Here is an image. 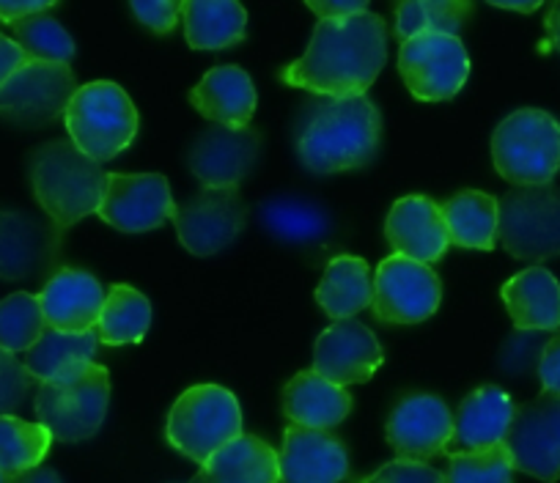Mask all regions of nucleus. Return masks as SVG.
<instances>
[{
    "label": "nucleus",
    "mask_w": 560,
    "mask_h": 483,
    "mask_svg": "<svg viewBox=\"0 0 560 483\" xmlns=\"http://www.w3.org/2000/svg\"><path fill=\"white\" fill-rule=\"evenodd\" d=\"M387 58V23L380 14H354L343 20H319L303 58L280 69V80L292 89L343 99L363 96L380 78Z\"/></svg>",
    "instance_id": "1"
},
{
    "label": "nucleus",
    "mask_w": 560,
    "mask_h": 483,
    "mask_svg": "<svg viewBox=\"0 0 560 483\" xmlns=\"http://www.w3.org/2000/svg\"><path fill=\"white\" fill-rule=\"evenodd\" d=\"M382 116L369 96H343L308 107L298 130V157L314 174H343L380 152Z\"/></svg>",
    "instance_id": "2"
},
{
    "label": "nucleus",
    "mask_w": 560,
    "mask_h": 483,
    "mask_svg": "<svg viewBox=\"0 0 560 483\" xmlns=\"http://www.w3.org/2000/svg\"><path fill=\"white\" fill-rule=\"evenodd\" d=\"M107 174L69 138L39 146L31 157V187L42 212L58 231L100 212Z\"/></svg>",
    "instance_id": "3"
},
{
    "label": "nucleus",
    "mask_w": 560,
    "mask_h": 483,
    "mask_svg": "<svg viewBox=\"0 0 560 483\" xmlns=\"http://www.w3.org/2000/svg\"><path fill=\"white\" fill-rule=\"evenodd\" d=\"M110 401V374L105 366L85 360L39 382L34 412L58 443H83L105 423Z\"/></svg>",
    "instance_id": "4"
},
{
    "label": "nucleus",
    "mask_w": 560,
    "mask_h": 483,
    "mask_svg": "<svg viewBox=\"0 0 560 483\" xmlns=\"http://www.w3.org/2000/svg\"><path fill=\"white\" fill-rule=\"evenodd\" d=\"M69 141L94 163H110L138 136V110L110 80L80 85L63 113Z\"/></svg>",
    "instance_id": "5"
},
{
    "label": "nucleus",
    "mask_w": 560,
    "mask_h": 483,
    "mask_svg": "<svg viewBox=\"0 0 560 483\" xmlns=\"http://www.w3.org/2000/svg\"><path fill=\"white\" fill-rule=\"evenodd\" d=\"M498 174L514 187L549 185L560 170V121L538 107H522L492 136Z\"/></svg>",
    "instance_id": "6"
},
{
    "label": "nucleus",
    "mask_w": 560,
    "mask_h": 483,
    "mask_svg": "<svg viewBox=\"0 0 560 483\" xmlns=\"http://www.w3.org/2000/svg\"><path fill=\"white\" fill-rule=\"evenodd\" d=\"M240 434V401L220 385H196L185 390L171 407L168 426H165L168 443L201 467Z\"/></svg>",
    "instance_id": "7"
},
{
    "label": "nucleus",
    "mask_w": 560,
    "mask_h": 483,
    "mask_svg": "<svg viewBox=\"0 0 560 483\" xmlns=\"http://www.w3.org/2000/svg\"><path fill=\"white\" fill-rule=\"evenodd\" d=\"M498 239L520 261L560 256V190L549 185L514 187L498 201Z\"/></svg>",
    "instance_id": "8"
},
{
    "label": "nucleus",
    "mask_w": 560,
    "mask_h": 483,
    "mask_svg": "<svg viewBox=\"0 0 560 483\" xmlns=\"http://www.w3.org/2000/svg\"><path fill=\"white\" fill-rule=\"evenodd\" d=\"M398 72L412 96L423 102H445L465 89L470 56L459 36L420 34L401 42Z\"/></svg>",
    "instance_id": "9"
},
{
    "label": "nucleus",
    "mask_w": 560,
    "mask_h": 483,
    "mask_svg": "<svg viewBox=\"0 0 560 483\" xmlns=\"http://www.w3.org/2000/svg\"><path fill=\"white\" fill-rule=\"evenodd\" d=\"M78 83L69 63L28 61L0 85V116L23 127H45L67 113Z\"/></svg>",
    "instance_id": "10"
},
{
    "label": "nucleus",
    "mask_w": 560,
    "mask_h": 483,
    "mask_svg": "<svg viewBox=\"0 0 560 483\" xmlns=\"http://www.w3.org/2000/svg\"><path fill=\"white\" fill-rule=\"evenodd\" d=\"M443 299V283L429 264L390 256L376 267L371 308L387 325H418L427 321Z\"/></svg>",
    "instance_id": "11"
},
{
    "label": "nucleus",
    "mask_w": 560,
    "mask_h": 483,
    "mask_svg": "<svg viewBox=\"0 0 560 483\" xmlns=\"http://www.w3.org/2000/svg\"><path fill=\"white\" fill-rule=\"evenodd\" d=\"M171 220L187 254L207 259L242 234L247 212L240 187H203L196 198L174 207Z\"/></svg>",
    "instance_id": "12"
},
{
    "label": "nucleus",
    "mask_w": 560,
    "mask_h": 483,
    "mask_svg": "<svg viewBox=\"0 0 560 483\" xmlns=\"http://www.w3.org/2000/svg\"><path fill=\"white\" fill-rule=\"evenodd\" d=\"M514 470L538 481L555 483L560 478V393L536 396L516 407L514 421L503 439Z\"/></svg>",
    "instance_id": "13"
},
{
    "label": "nucleus",
    "mask_w": 560,
    "mask_h": 483,
    "mask_svg": "<svg viewBox=\"0 0 560 483\" xmlns=\"http://www.w3.org/2000/svg\"><path fill=\"white\" fill-rule=\"evenodd\" d=\"M174 196L163 174H107L100 217L116 231L143 234L174 214Z\"/></svg>",
    "instance_id": "14"
},
{
    "label": "nucleus",
    "mask_w": 560,
    "mask_h": 483,
    "mask_svg": "<svg viewBox=\"0 0 560 483\" xmlns=\"http://www.w3.org/2000/svg\"><path fill=\"white\" fill-rule=\"evenodd\" d=\"M385 434L398 459L427 461L445 453V448L454 443V415L438 396H404L393 407Z\"/></svg>",
    "instance_id": "15"
},
{
    "label": "nucleus",
    "mask_w": 560,
    "mask_h": 483,
    "mask_svg": "<svg viewBox=\"0 0 560 483\" xmlns=\"http://www.w3.org/2000/svg\"><path fill=\"white\" fill-rule=\"evenodd\" d=\"M382 354L374 332L354 319H341L327 327L314 346V372L332 385H363L380 372Z\"/></svg>",
    "instance_id": "16"
},
{
    "label": "nucleus",
    "mask_w": 560,
    "mask_h": 483,
    "mask_svg": "<svg viewBox=\"0 0 560 483\" xmlns=\"http://www.w3.org/2000/svg\"><path fill=\"white\" fill-rule=\"evenodd\" d=\"M61 234L34 214L0 209V281L45 275L58 259Z\"/></svg>",
    "instance_id": "17"
},
{
    "label": "nucleus",
    "mask_w": 560,
    "mask_h": 483,
    "mask_svg": "<svg viewBox=\"0 0 560 483\" xmlns=\"http://www.w3.org/2000/svg\"><path fill=\"white\" fill-rule=\"evenodd\" d=\"M261 149V136L250 127L212 125L190 149V170L203 187H240L253 170Z\"/></svg>",
    "instance_id": "18"
},
{
    "label": "nucleus",
    "mask_w": 560,
    "mask_h": 483,
    "mask_svg": "<svg viewBox=\"0 0 560 483\" xmlns=\"http://www.w3.org/2000/svg\"><path fill=\"white\" fill-rule=\"evenodd\" d=\"M385 239L398 256L432 267L451 245L440 203L427 196H407L393 203L385 220Z\"/></svg>",
    "instance_id": "19"
},
{
    "label": "nucleus",
    "mask_w": 560,
    "mask_h": 483,
    "mask_svg": "<svg viewBox=\"0 0 560 483\" xmlns=\"http://www.w3.org/2000/svg\"><path fill=\"white\" fill-rule=\"evenodd\" d=\"M278 456L280 483H341L349 475L343 443L319 428L289 426Z\"/></svg>",
    "instance_id": "20"
},
{
    "label": "nucleus",
    "mask_w": 560,
    "mask_h": 483,
    "mask_svg": "<svg viewBox=\"0 0 560 483\" xmlns=\"http://www.w3.org/2000/svg\"><path fill=\"white\" fill-rule=\"evenodd\" d=\"M105 288L85 270H58L39 292V305L50 330L89 332L96 330Z\"/></svg>",
    "instance_id": "21"
},
{
    "label": "nucleus",
    "mask_w": 560,
    "mask_h": 483,
    "mask_svg": "<svg viewBox=\"0 0 560 483\" xmlns=\"http://www.w3.org/2000/svg\"><path fill=\"white\" fill-rule=\"evenodd\" d=\"M190 102L203 118L220 127H250L256 113V85L240 67H214L190 91Z\"/></svg>",
    "instance_id": "22"
},
{
    "label": "nucleus",
    "mask_w": 560,
    "mask_h": 483,
    "mask_svg": "<svg viewBox=\"0 0 560 483\" xmlns=\"http://www.w3.org/2000/svg\"><path fill=\"white\" fill-rule=\"evenodd\" d=\"M280 401H283V415L292 426L319 428V432L336 428L352 412L349 390L332 385L316 372H300L298 377L289 379Z\"/></svg>",
    "instance_id": "23"
},
{
    "label": "nucleus",
    "mask_w": 560,
    "mask_h": 483,
    "mask_svg": "<svg viewBox=\"0 0 560 483\" xmlns=\"http://www.w3.org/2000/svg\"><path fill=\"white\" fill-rule=\"evenodd\" d=\"M514 401L498 385H483L472 390L459 404L454 417V439L462 450H483L503 445L514 421Z\"/></svg>",
    "instance_id": "24"
},
{
    "label": "nucleus",
    "mask_w": 560,
    "mask_h": 483,
    "mask_svg": "<svg viewBox=\"0 0 560 483\" xmlns=\"http://www.w3.org/2000/svg\"><path fill=\"white\" fill-rule=\"evenodd\" d=\"M500 294L516 330L555 332L560 327V283L544 267L522 270Z\"/></svg>",
    "instance_id": "25"
},
{
    "label": "nucleus",
    "mask_w": 560,
    "mask_h": 483,
    "mask_svg": "<svg viewBox=\"0 0 560 483\" xmlns=\"http://www.w3.org/2000/svg\"><path fill=\"white\" fill-rule=\"evenodd\" d=\"M203 483H280V456L264 439L240 434L198 472Z\"/></svg>",
    "instance_id": "26"
},
{
    "label": "nucleus",
    "mask_w": 560,
    "mask_h": 483,
    "mask_svg": "<svg viewBox=\"0 0 560 483\" xmlns=\"http://www.w3.org/2000/svg\"><path fill=\"white\" fill-rule=\"evenodd\" d=\"M182 25L192 50H225L245 39L247 12L240 0H185Z\"/></svg>",
    "instance_id": "27"
},
{
    "label": "nucleus",
    "mask_w": 560,
    "mask_h": 483,
    "mask_svg": "<svg viewBox=\"0 0 560 483\" xmlns=\"http://www.w3.org/2000/svg\"><path fill=\"white\" fill-rule=\"evenodd\" d=\"M451 245L494 250L498 245V198L481 190H462L440 207Z\"/></svg>",
    "instance_id": "28"
},
{
    "label": "nucleus",
    "mask_w": 560,
    "mask_h": 483,
    "mask_svg": "<svg viewBox=\"0 0 560 483\" xmlns=\"http://www.w3.org/2000/svg\"><path fill=\"white\" fill-rule=\"evenodd\" d=\"M374 299V278L369 264L358 256H336L327 264L325 278L316 288V303L332 319H352Z\"/></svg>",
    "instance_id": "29"
},
{
    "label": "nucleus",
    "mask_w": 560,
    "mask_h": 483,
    "mask_svg": "<svg viewBox=\"0 0 560 483\" xmlns=\"http://www.w3.org/2000/svg\"><path fill=\"white\" fill-rule=\"evenodd\" d=\"M258 217L269 234L283 241H298V245L322 241L332 234L330 214L308 198H269L258 209Z\"/></svg>",
    "instance_id": "30"
},
{
    "label": "nucleus",
    "mask_w": 560,
    "mask_h": 483,
    "mask_svg": "<svg viewBox=\"0 0 560 483\" xmlns=\"http://www.w3.org/2000/svg\"><path fill=\"white\" fill-rule=\"evenodd\" d=\"M152 325V305L138 288L116 286L107 288L105 305H102L100 321H96V335L107 346H127V343L143 341Z\"/></svg>",
    "instance_id": "31"
},
{
    "label": "nucleus",
    "mask_w": 560,
    "mask_h": 483,
    "mask_svg": "<svg viewBox=\"0 0 560 483\" xmlns=\"http://www.w3.org/2000/svg\"><path fill=\"white\" fill-rule=\"evenodd\" d=\"M96 346H100V335L96 330L89 332H61L47 327L42 332L39 341L25 352V368L36 382H47L56 377L63 368L74 366V363H85L94 360Z\"/></svg>",
    "instance_id": "32"
},
{
    "label": "nucleus",
    "mask_w": 560,
    "mask_h": 483,
    "mask_svg": "<svg viewBox=\"0 0 560 483\" xmlns=\"http://www.w3.org/2000/svg\"><path fill=\"white\" fill-rule=\"evenodd\" d=\"M472 14V0H398L396 36L401 42L420 34L459 36Z\"/></svg>",
    "instance_id": "33"
},
{
    "label": "nucleus",
    "mask_w": 560,
    "mask_h": 483,
    "mask_svg": "<svg viewBox=\"0 0 560 483\" xmlns=\"http://www.w3.org/2000/svg\"><path fill=\"white\" fill-rule=\"evenodd\" d=\"M52 434L42 423H28L23 417L0 415V470L14 478L34 470L50 453Z\"/></svg>",
    "instance_id": "34"
},
{
    "label": "nucleus",
    "mask_w": 560,
    "mask_h": 483,
    "mask_svg": "<svg viewBox=\"0 0 560 483\" xmlns=\"http://www.w3.org/2000/svg\"><path fill=\"white\" fill-rule=\"evenodd\" d=\"M45 330L47 321L36 294L18 292L0 303V349L12 354L28 352Z\"/></svg>",
    "instance_id": "35"
},
{
    "label": "nucleus",
    "mask_w": 560,
    "mask_h": 483,
    "mask_svg": "<svg viewBox=\"0 0 560 483\" xmlns=\"http://www.w3.org/2000/svg\"><path fill=\"white\" fill-rule=\"evenodd\" d=\"M14 42L31 61L69 63L74 58V39L58 20L47 14H36L14 25Z\"/></svg>",
    "instance_id": "36"
},
{
    "label": "nucleus",
    "mask_w": 560,
    "mask_h": 483,
    "mask_svg": "<svg viewBox=\"0 0 560 483\" xmlns=\"http://www.w3.org/2000/svg\"><path fill=\"white\" fill-rule=\"evenodd\" d=\"M445 483H514V461L505 445L483 450H459L448 456Z\"/></svg>",
    "instance_id": "37"
},
{
    "label": "nucleus",
    "mask_w": 560,
    "mask_h": 483,
    "mask_svg": "<svg viewBox=\"0 0 560 483\" xmlns=\"http://www.w3.org/2000/svg\"><path fill=\"white\" fill-rule=\"evenodd\" d=\"M36 379L20 363L18 354L0 349V415H14L28 399V390L34 388Z\"/></svg>",
    "instance_id": "38"
},
{
    "label": "nucleus",
    "mask_w": 560,
    "mask_h": 483,
    "mask_svg": "<svg viewBox=\"0 0 560 483\" xmlns=\"http://www.w3.org/2000/svg\"><path fill=\"white\" fill-rule=\"evenodd\" d=\"M358 483H445V475L427 461L396 459Z\"/></svg>",
    "instance_id": "39"
},
{
    "label": "nucleus",
    "mask_w": 560,
    "mask_h": 483,
    "mask_svg": "<svg viewBox=\"0 0 560 483\" xmlns=\"http://www.w3.org/2000/svg\"><path fill=\"white\" fill-rule=\"evenodd\" d=\"M185 0H129L135 20L154 34H171L182 20Z\"/></svg>",
    "instance_id": "40"
},
{
    "label": "nucleus",
    "mask_w": 560,
    "mask_h": 483,
    "mask_svg": "<svg viewBox=\"0 0 560 483\" xmlns=\"http://www.w3.org/2000/svg\"><path fill=\"white\" fill-rule=\"evenodd\" d=\"M544 343L547 341H541V330H516L514 338L505 343L503 366L509 372H525L530 363H538Z\"/></svg>",
    "instance_id": "41"
},
{
    "label": "nucleus",
    "mask_w": 560,
    "mask_h": 483,
    "mask_svg": "<svg viewBox=\"0 0 560 483\" xmlns=\"http://www.w3.org/2000/svg\"><path fill=\"white\" fill-rule=\"evenodd\" d=\"M538 379L547 393H560V335H552L544 343V352L538 357Z\"/></svg>",
    "instance_id": "42"
},
{
    "label": "nucleus",
    "mask_w": 560,
    "mask_h": 483,
    "mask_svg": "<svg viewBox=\"0 0 560 483\" xmlns=\"http://www.w3.org/2000/svg\"><path fill=\"white\" fill-rule=\"evenodd\" d=\"M305 7L319 20H343L369 12V0H305Z\"/></svg>",
    "instance_id": "43"
},
{
    "label": "nucleus",
    "mask_w": 560,
    "mask_h": 483,
    "mask_svg": "<svg viewBox=\"0 0 560 483\" xmlns=\"http://www.w3.org/2000/svg\"><path fill=\"white\" fill-rule=\"evenodd\" d=\"M56 3L58 0H0V20L9 25H18L23 20L47 12Z\"/></svg>",
    "instance_id": "44"
},
{
    "label": "nucleus",
    "mask_w": 560,
    "mask_h": 483,
    "mask_svg": "<svg viewBox=\"0 0 560 483\" xmlns=\"http://www.w3.org/2000/svg\"><path fill=\"white\" fill-rule=\"evenodd\" d=\"M28 61L31 58L25 56V50L18 45V42L7 39V36L0 34V85L7 83V80Z\"/></svg>",
    "instance_id": "45"
},
{
    "label": "nucleus",
    "mask_w": 560,
    "mask_h": 483,
    "mask_svg": "<svg viewBox=\"0 0 560 483\" xmlns=\"http://www.w3.org/2000/svg\"><path fill=\"white\" fill-rule=\"evenodd\" d=\"M7 483H61V478H58L56 470L39 464V467H34V470H25V472H20V475L7 478Z\"/></svg>",
    "instance_id": "46"
},
{
    "label": "nucleus",
    "mask_w": 560,
    "mask_h": 483,
    "mask_svg": "<svg viewBox=\"0 0 560 483\" xmlns=\"http://www.w3.org/2000/svg\"><path fill=\"white\" fill-rule=\"evenodd\" d=\"M544 28H547L549 45L560 52V0H549L547 17H544Z\"/></svg>",
    "instance_id": "47"
},
{
    "label": "nucleus",
    "mask_w": 560,
    "mask_h": 483,
    "mask_svg": "<svg viewBox=\"0 0 560 483\" xmlns=\"http://www.w3.org/2000/svg\"><path fill=\"white\" fill-rule=\"evenodd\" d=\"M489 7L498 9H509V12H520V14H533L538 7H544V0H487Z\"/></svg>",
    "instance_id": "48"
},
{
    "label": "nucleus",
    "mask_w": 560,
    "mask_h": 483,
    "mask_svg": "<svg viewBox=\"0 0 560 483\" xmlns=\"http://www.w3.org/2000/svg\"><path fill=\"white\" fill-rule=\"evenodd\" d=\"M0 483H7V475H3V470H0Z\"/></svg>",
    "instance_id": "49"
},
{
    "label": "nucleus",
    "mask_w": 560,
    "mask_h": 483,
    "mask_svg": "<svg viewBox=\"0 0 560 483\" xmlns=\"http://www.w3.org/2000/svg\"><path fill=\"white\" fill-rule=\"evenodd\" d=\"M192 483H203V481H201V478H196V481H192Z\"/></svg>",
    "instance_id": "50"
}]
</instances>
